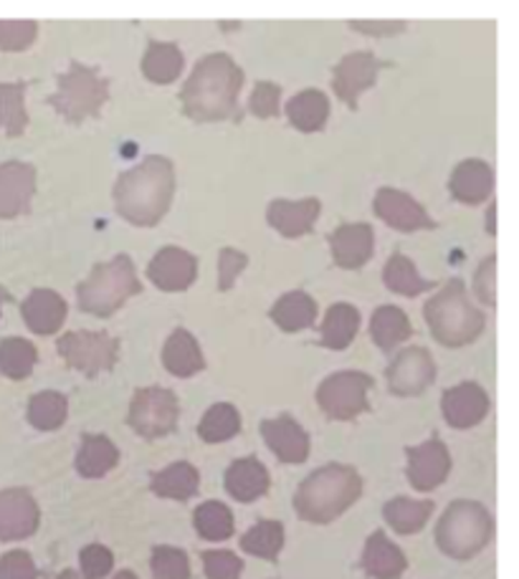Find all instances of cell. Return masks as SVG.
I'll list each match as a JSON object with an SVG mask.
<instances>
[{
    "instance_id": "cell-1",
    "label": "cell",
    "mask_w": 519,
    "mask_h": 579,
    "mask_svg": "<svg viewBox=\"0 0 519 579\" xmlns=\"http://www.w3.org/2000/svg\"><path fill=\"white\" fill-rule=\"evenodd\" d=\"M244 87V71L228 54H208L195 64L185 81L180 102L193 122L238 120V92Z\"/></svg>"
},
{
    "instance_id": "cell-2",
    "label": "cell",
    "mask_w": 519,
    "mask_h": 579,
    "mask_svg": "<svg viewBox=\"0 0 519 579\" xmlns=\"http://www.w3.org/2000/svg\"><path fill=\"white\" fill-rule=\"evenodd\" d=\"M172 190H176V170L162 155L145 157L137 168L120 175L114 185V203L117 211L132 226H158L170 208Z\"/></svg>"
},
{
    "instance_id": "cell-3",
    "label": "cell",
    "mask_w": 519,
    "mask_h": 579,
    "mask_svg": "<svg viewBox=\"0 0 519 579\" xmlns=\"http://www.w3.org/2000/svg\"><path fill=\"white\" fill-rule=\"evenodd\" d=\"M362 493V478L350 466H325L312 474L294 496V509L304 521L329 524L348 511Z\"/></svg>"
},
{
    "instance_id": "cell-4",
    "label": "cell",
    "mask_w": 519,
    "mask_h": 579,
    "mask_svg": "<svg viewBox=\"0 0 519 579\" xmlns=\"http://www.w3.org/2000/svg\"><path fill=\"white\" fill-rule=\"evenodd\" d=\"M426 321L431 327V334L447 347H464L484 332V314L469 302L461 279H451L426 304Z\"/></svg>"
},
{
    "instance_id": "cell-5",
    "label": "cell",
    "mask_w": 519,
    "mask_h": 579,
    "mask_svg": "<svg viewBox=\"0 0 519 579\" xmlns=\"http://www.w3.org/2000/svg\"><path fill=\"white\" fill-rule=\"evenodd\" d=\"M143 292V284L135 274L129 256L120 253L112 261L97 263L84 281L79 284V306L94 317H110L125 304L129 296Z\"/></svg>"
},
{
    "instance_id": "cell-6",
    "label": "cell",
    "mask_w": 519,
    "mask_h": 579,
    "mask_svg": "<svg viewBox=\"0 0 519 579\" xmlns=\"http://www.w3.org/2000/svg\"><path fill=\"white\" fill-rule=\"evenodd\" d=\"M489 511L476 501H454L436 526V544L454 559H472L492 540Z\"/></svg>"
},
{
    "instance_id": "cell-7",
    "label": "cell",
    "mask_w": 519,
    "mask_h": 579,
    "mask_svg": "<svg viewBox=\"0 0 519 579\" xmlns=\"http://www.w3.org/2000/svg\"><path fill=\"white\" fill-rule=\"evenodd\" d=\"M106 99H110V81L89 66L74 61L69 71L59 77V92L48 96V104L66 122L79 124L87 117H97Z\"/></svg>"
},
{
    "instance_id": "cell-8",
    "label": "cell",
    "mask_w": 519,
    "mask_h": 579,
    "mask_svg": "<svg viewBox=\"0 0 519 579\" xmlns=\"http://www.w3.org/2000/svg\"><path fill=\"white\" fill-rule=\"evenodd\" d=\"M178 397L165 387L137 390L129 405V425L147 441L162 438L178 428Z\"/></svg>"
},
{
    "instance_id": "cell-9",
    "label": "cell",
    "mask_w": 519,
    "mask_h": 579,
    "mask_svg": "<svg viewBox=\"0 0 519 579\" xmlns=\"http://www.w3.org/2000/svg\"><path fill=\"white\" fill-rule=\"evenodd\" d=\"M59 354L71 370L94 377L117 365L120 342L106 332H69L59 339Z\"/></svg>"
},
{
    "instance_id": "cell-10",
    "label": "cell",
    "mask_w": 519,
    "mask_h": 579,
    "mask_svg": "<svg viewBox=\"0 0 519 579\" xmlns=\"http://www.w3.org/2000/svg\"><path fill=\"white\" fill-rule=\"evenodd\" d=\"M373 377L365 372H337L317 390L319 408L332 420H352L368 410V390Z\"/></svg>"
},
{
    "instance_id": "cell-11",
    "label": "cell",
    "mask_w": 519,
    "mask_h": 579,
    "mask_svg": "<svg viewBox=\"0 0 519 579\" xmlns=\"http://www.w3.org/2000/svg\"><path fill=\"white\" fill-rule=\"evenodd\" d=\"M38 503L26 488L0 491V542L29 540L38 529Z\"/></svg>"
},
{
    "instance_id": "cell-12",
    "label": "cell",
    "mask_w": 519,
    "mask_h": 579,
    "mask_svg": "<svg viewBox=\"0 0 519 579\" xmlns=\"http://www.w3.org/2000/svg\"><path fill=\"white\" fill-rule=\"evenodd\" d=\"M436 377V365L431 352L424 347H408L388 367V385L391 393L410 397L424 393Z\"/></svg>"
},
{
    "instance_id": "cell-13",
    "label": "cell",
    "mask_w": 519,
    "mask_h": 579,
    "mask_svg": "<svg viewBox=\"0 0 519 579\" xmlns=\"http://www.w3.org/2000/svg\"><path fill=\"white\" fill-rule=\"evenodd\" d=\"M381 61L375 59L370 52H356L348 54L345 59L335 66L332 73V87L335 94L342 99L350 110H358V99L375 84L377 71H381Z\"/></svg>"
},
{
    "instance_id": "cell-14",
    "label": "cell",
    "mask_w": 519,
    "mask_h": 579,
    "mask_svg": "<svg viewBox=\"0 0 519 579\" xmlns=\"http://www.w3.org/2000/svg\"><path fill=\"white\" fill-rule=\"evenodd\" d=\"M375 213L381 215V218L388 223L391 228L395 230H431L439 226L431 215L426 213V208L421 203L416 201V197H410L408 193H403V190H393V188H381L375 195V203H373Z\"/></svg>"
},
{
    "instance_id": "cell-15",
    "label": "cell",
    "mask_w": 519,
    "mask_h": 579,
    "mask_svg": "<svg viewBox=\"0 0 519 579\" xmlns=\"http://www.w3.org/2000/svg\"><path fill=\"white\" fill-rule=\"evenodd\" d=\"M408 453V478L410 486L418 491H431V488L447 481L451 470V456L439 438H431L418 445V449H406Z\"/></svg>"
},
{
    "instance_id": "cell-16",
    "label": "cell",
    "mask_w": 519,
    "mask_h": 579,
    "mask_svg": "<svg viewBox=\"0 0 519 579\" xmlns=\"http://www.w3.org/2000/svg\"><path fill=\"white\" fill-rule=\"evenodd\" d=\"M147 276L162 292H185L198 276V261L183 248L168 246L155 253L150 266H147Z\"/></svg>"
},
{
    "instance_id": "cell-17",
    "label": "cell",
    "mask_w": 519,
    "mask_h": 579,
    "mask_svg": "<svg viewBox=\"0 0 519 579\" xmlns=\"http://www.w3.org/2000/svg\"><path fill=\"white\" fill-rule=\"evenodd\" d=\"M33 190H36V170L26 162L0 164V218H15L29 213Z\"/></svg>"
},
{
    "instance_id": "cell-18",
    "label": "cell",
    "mask_w": 519,
    "mask_h": 579,
    "mask_svg": "<svg viewBox=\"0 0 519 579\" xmlns=\"http://www.w3.org/2000/svg\"><path fill=\"white\" fill-rule=\"evenodd\" d=\"M261 433L267 445L284 463H304L309 456V435L294 418L282 416L274 420H263Z\"/></svg>"
},
{
    "instance_id": "cell-19",
    "label": "cell",
    "mask_w": 519,
    "mask_h": 579,
    "mask_svg": "<svg viewBox=\"0 0 519 579\" xmlns=\"http://www.w3.org/2000/svg\"><path fill=\"white\" fill-rule=\"evenodd\" d=\"M329 246L337 266L360 269L373 256V228L368 223H345L329 234Z\"/></svg>"
},
{
    "instance_id": "cell-20",
    "label": "cell",
    "mask_w": 519,
    "mask_h": 579,
    "mask_svg": "<svg viewBox=\"0 0 519 579\" xmlns=\"http://www.w3.org/2000/svg\"><path fill=\"white\" fill-rule=\"evenodd\" d=\"M487 410H489V397L476 383L456 385L443 393V416H447L449 425L461 430L472 428L476 423H482Z\"/></svg>"
},
{
    "instance_id": "cell-21",
    "label": "cell",
    "mask_w": 519,
    "mask_h": 579,
    "mask_svg": "<svg viewBox=\"0 0 519 579\" xmlns=\"http://www.w3.org/2000/svg\"><path fill=\"white\" fill-rule=\"evenodd\" d=\"M323 211V203L317 197H304V201H271L267 218L271 228H277L279 234L286 238H300L309 234L315 226L317 215Z\"/></svg>"
},
{
    "instance_id": "cell-22",
    "label": "cell",
    "mask_w": 519,
    "mask_h": 579,
    "mask_svg": "<svg viewBox=\"0 0 519 579\" xmlns=\"http://www.w3.org/2000/svg\"><path fill=\"white\" fill-rule=\"evenodd\" d=\"M23 319L31 332L36 334H54L56 329L64 325L66 319V302L56 292L48 288H36L26 296V302L21 306Z\"/></svg>"
},
{
    "instance_id": "cell-23",
    "label": "cell",
    "mask_w": 519,
    "mask_h": 579,
    "mask_svg": "<svg viewBox=\"0 0 519 579\" xmlns=\"http://www.w3.org/2000/svg\"><path fill=\"white\" fill-rule=\"evenodd\" d=\"M494 188V172L487 162L482 160H466L451 175V195L459 203L479 205L487 201Z\"/></svg>"
},
{
    "instance_id": "cell-24",
    "label": "cell",
    "mask_w": 519,
    "mask_h": 579,
    "mask_svg": "<svg viewBox=\"0 0 519 579\" xmlns=\"http://www.w3.org/2000/svg\"><path fill=\"white\" fill-rule=\"evenodd\" d=\"M360 567L373 579H398L406 572L408 561L388 536L383 532H375L365 544V554H362Z\"/></svg>"
},
{
    "instance_id": "cell-25",
    "label": "cell",
    "mask_w": 519,
    "mask_h": 579,
    "mask_svg": "<svg viewBox=\"0 0 519 579\" xmlns=\"http://www.w3.org/2000/svg\"><path fill=\"white\" fill-rule=\"evenodd\" d=\"M226 488L236 501H257L269 491V470L257 458H241L226 470Z\"/></svg>"
},
{
    "instance_id": "cell-26",
    "label": "cell",
    "mask_w": 519,
    "mask_h": 579,
    "mask_svg": "<svg viewBox=\"0 0 519 579\" xmlns=\"http://www.w3.org/2000/svg\"><path fill=\"white\" fill-rule=\"evenodd\" d=\"M162 362L170 375L176 377H193L195 372H201L205 367L201 347H198L195 337L191 332H185V329H176L168 342H165Z\"/></svg>"
},
{
    "instance_id": "cell-27",
    "label": "cell",
    "mask_w": 519,
    "mask_h": 579,
    "mask_svg": "<svg viewBox=\"0 0 519 579\" xmlns=\"http://www.w3.org/2000/svg\"><path fill=\"white\" fill-rule=\"evenodd\" d=\"M269 317L284 332H300V329L315 325L317 304L307 292H290L271 306Z\"/></svg>"
},
{
    "instance_id": "cell-28",
    "label": "cell",
    "mask_w": 519,
    "mask_h": 579,
    "mask_svg": "<svg viewBox=\"0 0 519 579\" xmlns=\"http://www.w3.org/2000/svg\"><path fill=\"white\" fill-rule=\"evenodd\" d=\"M150 488L158 496H162V499L188 501L193 499L198 488H201V476H198V470L191 466V463L180 461L160 470V474H155Z\"/></svg>"
},
{
    "instance_id": "cell-29",
    "label": "cell",
    "mask_w": 519,
    "mask_h": 579,
    "mask_svg": "<svg viewBox=\"0 0 519 579\" xmlns=\"http://www.w3.org/2000/svg\"><path fill=\"white\" fill-rule=\"evenodd\" d=\"M120 451L106 435H84L77 458V470L84 478H102L117 466Z\"/></svg>"
},
{
    "instance_id": "cell-30",
    "label": "cell",
    "mask_w": 519,
    "mask_h": 579,
    "mask_svg": "<svg viewBox=\"0 0 519 579\" xmlns=\"http://www.w3.org/2000/svg\"><path fill=\"white\" fill-rule=\"evenodd\" d=\"M145 77L155 84H170L183 71V52L176 44H165V41H153L147 46L143 59Z\"/></svg>"
},
{
    "instance_id": "cell-31",
    "label": "cell",
    "mask_w": 519,
    "mask_h": 579,
    "mask_svg": "<svg viewBox=\"0 0 519 579\" xmlns=\"http://www.w3.org/2000/svg\"><path fill=\"white\" fill-rule=\"evenodd\" d=\"M286 114H290V122L296 129L319 132L329 117V102L323 92L307 89V92H300L286 104Z\"/></svg>"
},
{
    "instance_id": "cell-32",
    "label": "cell",
    "mask_w": 519,
    "mask_h": 579,
    "mask_svg": "<svg viewBox=\"0 0 519 579\" xmlns=\"http://www.w3.org/2000/svg\"><path fill=\"white\" fill-rule=\"evenodd\" d=\"M360 329V311L350 304H335L327 311L323 325V347L327 350H345Z\"/></svg>"
},
{
    "instance_id": "cell-33",
    "label": "cell",
    "mask_w": 519,
    "mask_h": 579,
    "mask_svg": "<svg viewBox=\"0 0 519 579\" xmlns=\"http://www.w3.org/2000/svg\"><path fill=\"white\" fill-rule=\"evenodd\" d=\"M410 321L406 317V311L395 309V306H381L373 314V321H370V337H373V342L381 347V350H393L395 344L406 342L410 337Z\"/></svg>"
},
{
    "instance_id": "cell-34",
    "label": "cell",
    "mask_w": 519,
    "mask_h": 579,
    "mask_svg": "<svg viewBox=\"0 0 519 579\" xmlns=\"http://www.w3.org/2000/svg\"><path fill=\"white\" fill-rule=\"evenodd\" d=\"M383 514H385V521H388L398 534H416V532H421L428 516L433 514V503L414 501V499H406V496H400V499H393L385 503Z\"/></svg>"
},
{
    "instance_id": "cell-35",
    "label": "cell",
    "mask_w": 519,
    "mask_h": 579,
    "mask_svg": "<svg viewBox=\"0 0 519 579\" xmlns=\"http://www.w3.org/2000/svg\"><path fill=\"white\" fill-rule=\"evenodd\" d=\"M383 281H385V286L391 288V292L403 294V296H418L424 292H431V288L436 286L433 281L418 276L414 261H410L408 256H403V253L391 256L388 266H385Z\"/></svg>"
},
{
    "instance_id": "cell-36",
    "label": "cell",
    "mask_w": 519,
    "mask_h": 579,
    "mask_svg": "<svg viewBox=\"0 0 519 579\" xmlns=\"http://www.w3.org/2000/svg\"><path fill=\"white\" fill-rule=\"evenodd\" d=\"M38 362V352L29 339L8 337L0 342V372L11 379L29 377Z\"/></svg>"
},
{
    "instance_id": "cell-37",
    "label": "cell",
    "mask_w": 519,
    "mask_h": 579,
    "mask_svg": "<svg viewBox=\"0 0 519 579\" xmlns=\"http://www.w3.org/2000/svg\"><path fill=\"white\" fill-rule=\"evenodd\" d=\"M193 524L198 529V534L208 542H224L234 534V516H230V509L221 501H205L195 509Z\"/></svg>"
},
{
    "instance_id": "cell-38",
    "label": "cell",
    "mask_w": 519,
    "mask_h": 579,
    "mask_svg": "<svg viewBox=\"0 0 519 579\" xmlns=\"http://www.w3.org/2000/svg\"><path fill=\"white\" fill-rule=\"evenodd\" d=\"M238 430H241V416H238V410L228 402H218L203 416L201 425H198V435H201L205 443H224L228 438H234Z\"/></svg>"
},
{
    "instance_id": "cell-39",
    "label": "cell",
    "mask_w": 519,
    "mask_h": 579,
    "mask_svg": "<svg viewBox=\"0 0 519 579\" xmlns=\"http://www.w3.org/2000/svg\"><path fill=\"white\" fill-rule=\"evenodd\" d=\"M23 92H26V81H15V84H0V127L11 137H19L29 127L26 104H23Z\"/></svg>"
},
{
    "instance_id": "cell-40",
    "label": "cell",
    "mask_w": 519,
    "mask_h": 579,
    "mask_svg": "<svg viewBox=\"0 0 519 579\" xmlns=\"http://www.w3.org/2000/svg\"><path fill=\"white\" fill-rule=\"evenodd\" d=\"M241 547L253 557L274 561L284 547V526L279 521H259L257 526H251L244 534Z\"/></svg>"
},
{
    "instance_id": "cell-41",
    "label": "cell",
    "mask_w": 519,
    "mask_h": 579,
    "mask_svg": "<svg viewBox=\"0 0 519 579\" xmlns=\"http://www.w3.org/2000/svg\"><path fill=\"white\" fill-rule=\"evenodd\" d=\"M66 412H69V402L61 393H38L29 402V423L38 430H56L64 425Z\"/></svg>"
},
{
    "instance_id": "cell-42",
    "label": "cell",
    "mask_w": 519,
    "mask_h": 579,
    "mask_svg": "<svg viewBox=\"0 0 519 579\" xmlns=\"http://www.w3.org/2000/svg\"><path fill=\"white\" fill-rule=\"evenodd\" d=\"M150 567L155 579H191V561L183 549L155 547Z\"/></svg>"
},
{
    "instance_id": "cell-43",
    "label": "cell",
    "mask_w": 519,
    "mask_h": 579,
    "mask_svg": "<svg viewBox=\"0 0 519 579\" xmlns=\"http://www.w3.org/2000/svg\"><path fill=\"white\" fill-rule=\"evenodd\" d=\"M36 33V21H0V48L3 52H23L33 44Z\"/></svg>"
},
{
    "instance_id": "cell-44",
    "label": "cell",
    "mask_w": 519,
    "mask_h": 579,
    "mask_svg": "<svg viewBox=\"0 0 519 579\" xmlns=\"http://www.w3.org/2000/svg\"><path fill=\"white\" fill-rule=\"evenodd\" d=\"M203 567L208 579H238L244 572V561L234 552H203Z\"/></svg>"
},
{
    "instance_id": "cell-45",
    "label": "cell",
    "mask_w": 519,
    "mask_h": 579,
    "mask_svg": "<svg viewBox=\"0 0 519 579\" xmlns=\"http://www.w3.org/2000/svg\"><path fill=\"white\" fill-rule=\"evenodd\" d=\"M279 99H282V89H279L277 84H271V81H259L251 94V112L261 120L277 117Z\"/></svg>"
},
{
    "instance_id": "cell-46",
    "label": "cell",
    "mask_w": 519,
    "mask_h": 579,
    "mask_svg": "<svg viewBox=\"0 0 519 579\" xmlns=\"http://www.w3.org/2000/svg\"><path fill=\"white\" fill-rule=\"evenodd\" d=\"M79 559L87 579H102L104 575H110V569L114 565L112 552L102 547V544H89V547L81 552Z\"/></svg>"
},
{
    "instance_id": "cell-47",
    "label": "cell",
    "mask_w": 519,
    "mask_h": 579,
    "mask_svg": "<svg viewBox=\"0 0 519 579\" xmlns=\"http://www.w3.org/2000/svg\"><path fill=\"white\" fill-rule=\"evenodd\" d=\"M38 569L29 552H8L0 559V579H36Z\"/></svg>"
},
{
    "instance_id": "cell-48",
    "label": "cell",
    "mask_w": 519,
    "mask_h": 579,
    "mask_svg": "<svg viewBox=\"0 0 519 579\" xmlns=\"http://www.w3.org/2000/svg\"><path fill=\"white\" fill-rule=\"evenodd\" d=\"M494 271H497V259L489 256V259L484 261L479 269H476V276H474L476 296H479V302L487 304V306H494V302H497V284H494Z\"/></svg>"
},
{
    "instance_id": "cell-49",
    "label": "cell",
    "mask_w": 519,
    "mask_h": 579,
    "mask_svg": "<svg viewBox=\"0 0 519 579\" xmlns=\"http://www.w3.org/2000/svg\"><path fill=\"white\" fill-rule=\"evenodd\" d=\"M246 263H249V259H246V253L241 251H234V248H224V251H221V292H228V288L234 286L236 276L246 269Z\"/></svg>"
},
{
    "instance_id": "cell-50",
    "label": "cell",
    "mask_w": 519,
    "mask_h": 579,
    "mask_svg": "<svg viewBox=\"0 0 519 579\" xmlns=\"http://www.w3.org/2000/svg\"><path fill=\"white\" fill-rule=\"evenodd\" d=\"M352 29L358 31H365V33H395V31H403L406 29V23L403 21H388V23H370V21H352Z\"/></svg>"
},
{
    "instance_id": "cell-51",
    "label": "cell",
    "mask_w": 519,
    "mask_h": 579,
    "mask_svg": "<svg viewBox=\"0 0 519 579\" xmlns=\"http://www.w3.org/2000/svg\"><path fill=\"white\" fill-rule=\"evenodd\" d=\"M56 579H84V577H81V575H77V572H74V569H66V572H61L59 577H56Z\"/></svg>"
},
{
    "instance_id": "cell-52",
    "label": "cell",
    "mask_w": 519,
    "mask_h": 579,
    "mask_svg": "<svg viewBox=\"0 0 519 579\" xmlns=\"http://www.w3.org/2000/svg\"><path fill=\"white\" fill-rule=\"evenodd\" d=\"M8 299H11V294H8V292H5V288H3V286H0V311H3V304H5Z\"/></svg>"
},
{
    "instance_id": "cell-53",
    "label": "cell",
    "mask_w": 519,
    "mask_h": 579,
    "mask_svg": "<svg viewBox=\"0 0 519 579\" xmlns=\"http://www.w3.org/2000/svg\"><path fill=\"white\" fill-rule=\"evenodd\" d=\"M114 579H137L135 575H132V572H120L117 577H114Z\"/></svg>"
},
{
    "instance_id": "cell-54",
    "label": "cell",
    "mask_w": 519,
    "mask_h": 579,
    "mask_svg": "<svg viewBox=\"0 0 519 579\" xmlns=\"http://www.w3.org/2000/svg\"><path fill=\"white\" fill-rule=\"evenodd\" d=\"M489 234H494V208H489Z\"/></svg>"
}]
</instances>
